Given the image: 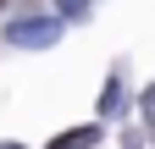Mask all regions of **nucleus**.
Segmentation results:
<instances>
[{
  "label": "nucleus",
  "instance_id": "obj_3",
  "mask_svg": "<svg viewBox=\"0 0 155 149\" xmlns=\"http://www.w3.org/2000/svg\"><path fill=\"white\" fill-rule=\"evenodd\" d=\"M100 116H122V72H111L100 88Z\"/></svg>",
  "mask_w": 155,
  "mask_h": 149
},
{
  "label": "nucleus",
  "instance_id": "obj_7",
  "mask_svg": "<svg viewBox=\"0 0 155 149\" xmlns=\"http://www.w3.org/2000/svg\"><path fill=\"white\" fill-rule=\"evenodd\" d=\"M0 6H6V0H0Z\"/></svg>",
  "mask_w": 155,
  "mask_h": 149
},
{
  "label": "nucleus",
  "instance_id": "obj_5",
  "mask_svg": "<svg viewBox=\"0 0 155 149\" xmlns=\"http://www.w3.org/2000/svg\"><path fill=\"white\" fill-rule=\"evenodd\" d=\"M139 105H144V116L155 122V83H150V88H144V94H139Z\"/></svg>",
  "mask_w": 155,
  "mask_h": 149
},
{
  "label": "nucleus",
  "instance_id": "obj_1",
  "mask_svg": "<svg viewBox=\"0 0 155 149\" xmlns=\"http://www.w3.org/2000/svg\"><path fill=\"white\" fill-rule=\"evenodd\" d=\"M55 39H61V17H22L6 28V44L17 50H50Z\"/></svg>",
  "mask_w": 155,
  "mask_h": 149
},
{
  "label": "nucleus",
  "instance_id": "obj_2",
  "mask_svg": "<svg viewBox=\"0 0 155 149\" xmlns=\"http://www.w3.org/2000/svg\"><path fill=\"white\" fill-rule=\"evenodd\" d=\"M50 149H100V122H83V127H67L61 138H50Z\"/></svg>",
  "mask_w": 155,
  "mask_h": 149
},
{
  "label": "nucleus",
  "instance_id": "obj_4",
  "mask_svg": "<svg viewBox=\"0 0 155 149\" xmlns=\"http://www.w3.org/2000/svg\"><path fill=\"white\" fill-rule=\"evenodd\" d=\"M89 11V0H61V17H83Z\"/></svg>",
  "mask_w": 155,
  "mask_h": 149
},
{
  "label": "nucleus",
  "instance_id": "obj_6",
  "mask_svg": "<svg viewBox=\"0 0 155 149\" xmlns=\"http://www.w3.org/2000/svg\"><path fill=\"white\" fill-rule=\"evenodd\" d=\"M0 149H22V144H0Z\"/></svg>",
  "mask_w": 155,
  "mask_h": 149
}]
</instances>
